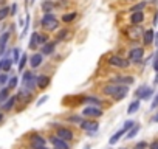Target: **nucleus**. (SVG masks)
<instances>
[{"label":"nucleus","mask_w":158,"mask_h":149,"mask_svg":"<svg viewBox=\"0 0 158 149\" xmlns=\"http://www.w3.org/2000/svg\"><path fill=\"white\" fill-rule=\"evenodd\" d=\"M133 126H135V123H133V121H126V123H124V126H123L120 130H118L116 134H113V135H112V138L109 140V143H110V144H115V143H118V140H120L124 134H127V132H129L132 127H133Z\"/></svg>","instance_id":"1"},{"label":"nucleus","mask_w":158,"mask_h":149,"mask_svg":"<svg viewBox=\"0 0 158 149\" xmlns=\"http://www.w3.org/2000/svg\"><path fill=\"white\" fill-rule=\"evenodd\" d=\"M58 25H59V22H58V19H56V16L54 14H45L44 16V19H42V26L45 30H56L58 28Z\"/></svg>","instance_id":"2"},{"label":"nucleus","mask_w":158,"mask_h":149,"mask_svg":"<svg viewBox=\"0 0 158 149\" xmlns=\"http://www.w3.org/2000/svg\"><path fill=\"white\" fill-rule=\"evenodd\" d=\"M82 115L87 117V118H96V117H101L102 115V110L96 106H87L85 109L82 110Z\"/></svg>","instance_id":"3"},{"label":"nucleus","mask_w":158,"mask_h":149,"mask_svg":"<svg viewBox=\"0 0 158 149\" xmlns=\"http://www.w3.org/2000/svg\"><path fill=\"white\" fill-rule=\"evenodd\" d=\"M109 64L113 65V67H118V69H126V67L129 65V61L123 59L120 56H110L109 58Z\"/></svg>","instance_id":"4"},{"label":"nucleus","mask_w":158,"mask_h":149,"mask_svg":"<svg viewBox=\"0 0 158 149\" xmlns=\"http://www.w3.org/2000/svg\"><path fill=\"white\" fill-rule=\"evenodd\" d=\"M47 37L44 34H39V33H33L31 34V40H30V48H36L37 45H42L45 44Z\"/></svg>","instance_id":"5"},{"label":"nucleus","mask_w":158,"mask_h":149,"mask_svg":"<svg viewBox=\"0 0 158 149\" xmlns=\"http://www.w3.org/2000/svg\"><path fill=\"white\" fill-rule=\"evenodd\" d=\"M143 55H144V50L143 48L130 50V53H129V62H140L143 59Z\"/></svg>","instance_id":"6"},{"label":"nucleus","mask_w":158,"mask_h":149,"mask_svg":"<svg viewBox=\"0 0 158 149\" xmlns=\"http://www.w3.org/2000/svg\"><path fill=\"white\" fill-rule=\"evenodd\" d=\"M98 127H99V124L96 123V121L85 120V121H82V123H81V129L87 130L88 134H93V132H96V130H98Z\"/></svg>","instance_id":"7"},{"label":"nucleus","mask_w":158,"mask_h":149,"mask_svg":"<svg viewBox=\"0 0 158 149\" xmlns=\"http://www.w3.org/2000/svg\"><path fill=\"white\" fill-rule=\"evenodd\" d=\"M50 141H51V144L54 146V149H70V144H68V141H64L62 138H59L58 135L56 137H51L50 138Z\"/></svg>","instance_id":"8"},{"label":"nucleus","mask_w":158,"mask_h":149,"mask_svg":"<svg viewBox=\"0 0 158 149\" xmlns=\"http://www.w3.org/2000/svg\"><path fill=\"white\" fill-rule=\"evenodd\" d=\"M112 83L116 86H129V84L133 83V78L132 76H115L112 79Z\"/></svg>","instance_id":"9"},{"label":"nucleus","mask_w":158,"mask_h":149,"mask_svg":"<svg viewBox=\"0 0 158 149\" xmlns=\"http://www.w3.org/2000/svg\"><path fill=\"white\" fill-rule=\"evenodd\" d=\"M150 95H152V89H149V87H146V86L140 87V89L135 92V97H138V98H141V100L150 98Z\"/></svg>","instance_id":"10"},{"label":"nucleus","mask_w":158,"mask_h":149,"mask_svg":"<svg viewBox=\"0 0 158 149\" xmlns=\"http://www.w3.org/2000/svg\"><path fill=\"white\" fill-rule=\"evenodd\" d=\"M58 137L62 138L64 141H70V140H73V132L70 129H67V127H61L58 130Z\"/></svg>","instance_id":"11"},{"label":"nucleus","mask_w":158,"mask_h":149,"mask_svg":"<svg viewBox=\"0 0 158 149\" xmlns=\"http://www.w3.org/2000/svg\"><path fill=\"white\" fill-rule=\"evenodd\" d=\"M31 146H33V149H42V147H45V140L41 135H34L31 138Z\"/></svg>","instance_id":"12"},{"label":"nucleus","mask_w":158,"mask_h":149,"mask_svg":"<svg viewBox=\"0 0 158 149\" xmlns=\"http://www.w3.org/2000/svg\"><path fill=\"white\" fill-rule=\"evenodd\" d=\"M129 93V87L127 86H120V90L116 92V95H115V101H121L123 98H126V95Z\"/></svg>","instance_id":"13"},{"label":"nucleus","mask_w":158,"mask_h":149,"mask_svg":"<svg viewBox=\"0 0 158 149\" xmlns=\"http://www.w3.org/2000/svg\"><path fill=\"white\" fill-rule=\"evenodd\" d=\"M118 90H120V86H116V84H110V86L104 87V93L109 95V97H115Z\"/></svg>","instance_id":"14"},{"label":"nucleus","mask_w":158,"mask_h":149,"mask_svg":"<svg viewBox=\"0 0 158 149\" xmlns=\"http://www.w3.org/2000/svg\"><path fill=\"white\" fill-rule=\"evenodd\" d=\"M48 84H50V78L48 76H39V78H36V86L39 89H45Z\"/></svg>","instance_id":"15"},{"label":"nucleus","mask_w":158,"mask_h":149,"mask_svg":"<svg viewBox=\"0 0 158 149\" xmlns=\"http://www.w3.org/2000/svg\"><path fill=\"white\" fill-rule=\"evenodd\" d=\"M30 64H31V67H39L42 64V55H39V53H34V55L30 58Z\"/></svg>","instance_id":"16"},{"label":"nucleus","mask_w":158,"mask_h":149,"mask_svg":"<svg viewBox=\"0 0 158 149\" xmlns=\"http://www.w3.org/2000/svg\"><path fill=\"white\" fill-rule=\"evenodd\" d=\"M132 23L137 25V23H141L144 20V14H143V11H138V12H132Z\"/></svg>","instance_id":"17"},{"label":"nucleus","mask_w":158,"mask_h":149,"mask_svg":"<svg viewBox=\"0 0 158 149\" xmlns=\"http://www.w3.org/2000/svg\"><path fill=\"white\" fill-rule=\"evenodd\" d=\"M8 39H9V33H3L2 36H0V55L5 51V47H6Z\"/></svg>","instance_id":"18"},{"label":"nucleus","mask_w":158,"mask_h":149,"mask_svg":"<svg viewBox=\"0 0 158 149\" xmlns=\"http://www.w3.org/2000/svg\"><path fill=\"white\" fill-rule=\"evenodd\" d=\"M152 42H153V31L152 30H147L146 33H144V44L149 45Z\"/></svg>","instance_id":"19"},{"label":"nucleus","mask_w":158,"mask_h":149,"mask_svg":"<svg viewBox=\"0 0 158 149\" xmlns=\"http://www.w3.org/2000/svg\"><path fill=\"white\" fill-rule=\"evenodd\" d=\"M54 51V44H45L44 47H42V53L44 55H51V53Z\"/></svg>","instance_id":"20"},{"label":"nucleus","mask_w":158,"mask_h":149,"mask_svg":"<svg viewBox=\"0 0 158 149\" xmlns=\"http://www.w3.org/2000/svg\"><path fill=\"white\" fill-rule=\"evenodd\" d=\"M138 132H140V124H135L133 127H132V129H130V130L126 134V135H127L126 138H133V137H135V135H137Z\"/></svg>","instance_id":"21"},{"label":"nucleus","mask_w":158,"mask_h":149,"mask_svg":"<svg viewBox=\"0 0 158 149\" xmlns=\"http://www.w3.org/2000/svg\"><path fill=\"white\" fill-rule=\"evenodd\" d=\"M140 109V101L137 100V101H133L130 106H129V109H127V113H135L137 110Z\"/></svg>","instance_id":"22"},{"label":"nucleus","mask_w":158,"mask_h":149,"mask_svg":"<svg viewBox=\"0 0 158 149\" xmlns=\"http://www.w3.org/2000/svg\"><path fill=\"white\" fill-rule=\"evenodd\" d=\"M9 98V89H3L2 92H0V104L5 103V100Z\"/></svg>","instance_id":"23"},{"label":"nucleus","mask_w":158,"mask_h":149,"mask_svg":"<svg viewBox=\"0 0 158 149\" xmlns=\"http://www.w3.org/2000/svg\"><path fill=\"white\" fill-rule=\"evenodd\" d=\"M14 103H16V98H14V97H12V98H8V103L3 104V109H5V110H9L11 107L14 106Z\"/></svg>","instance_id":"24"},{"label":"nucleus","mask_w":158,"mask_h":149,"mask_svg":"<svg viewBox=\"0 0 158 149\" xmlns=\"http://www.w3.org/2000/svg\"><path fill=\"white\" fill-rule=\"evenodd\" d=\"M26 61H28V56H26V55H22V58L19 59V70H20V72L23 70V67H25Z\"/></svg>","instance_id":"25"},{"label":"nucleus","mask_w":158,"mask_h":149,"mask_svg":"<svg viewBox=\"0 0 158 149\" xmlns=\"http://www.w3.org/2000/svg\"><path fill=\"white\" fill-rule=\"evenodd\" d=\"M8 14H9V8H6V6L0 8V20H3Z\"/></svg>","instance_id":"26"},{"label":"nucleus","mask_w":158,"mask_h":149,"mask_svg":"<svg viewBox=\"0 0 158 149\" xmlns=\"http://www.w3.org/2000/svg\"><path fill=\"white\" fill-rule=\"evenodd\" d=\"M68 121H70V123H77V124H81V123H82V118L77 117V115H71V117H68Z\"/></svg>","instance_id":"27"},{"label":"nucleus","mask_w":158,"mask_h":149,"mask_svg":"<svg viewBox=\"0 0 158 149\" xmlns=\"http://www.w3.org/2000/svg\"><path fill=\"white\" fill-rule=\"evenodd\" d=\"M42 9L47 12V14H50V12H51V9H53V3H50V2H45V3L42 5Z\"/></svg>","instance_id":"28"},{"label":"nucleus","mask_w":158,"mask_h":149,"mask_svg":"<svg viewBox=\"0 0 158 149\" xmlns=\"http://www.w3.org/2000/svg\"><path fill=\"white\" fill-rule=\"evenodd\" d=\"M74 17H76V12H70V14H65V16L62 17V20H64V22H71Z\"/></svg>","instance_id":"29"},{"label":"nucleus","mask_w":158,"mask_h":149,"mask_svg":"<svg viewBox=\"0 0 158 149\" xmlns=\"http://www.w3.org/2000/svg\"><path fill=\"white\" fill-rule=\"evenodd\" d=\"M2 69H3L5 72H8V70L11 69V61H9V59H5V61H2Z\"/></svg>","instance_id":"30"},{"label":"nucleus","mask_w":158,"mask_h":149,"mask_svg":"<svg viewBox=\"0 0 158 149\" xmlns=\"http://www.w3.org/2000/svg\"><path fill=\"white\" fill-rule=\"evenodd\" d=\"M144 6H146V3H144V2H141V3H138V5H135V6H133V8H132L130 11H132V12H138V11H141V9H143Z\"/></svg>","instance_id":"31"},{"label":"nucleus","mask_w":158,"mask_h":149,"mask_svg":"<svg viewBox=\"0 0 158 149\" xmlns=\"http://www.w3.org/2000/svg\"><path fill=\"white\" fill-rule=\"evenodd\" d=\"M16 86H17V78L12 76V78L9 79V83H8V89H14Z\"/></svg>","instance_id":"32"},{"label":"nucleus","mask_w":158,"mask_h":149,"mask_svg":"<svg viewBox=\"0 0 158 149\" xmlns=\"http://www.w3.org/2000/svg\"><path fill=\"white\" fill-rule=\"evenodd\" d=\"M85 100H87V103H91V104H95V106H99V104H101V101L96 100V98H93V97H88V98H85Z\"/></svg>","instance_id":"33"},{"label":"nucleus","mask_w":158,"mask_h":149,"mask_svg":"<svg viewBox=\"0 0 158 149\" xmlns=\"http://www.w3.org/2000/svg\"><path fill=\"white\" fill-rule=\"evenodd\" d=\"M153 69L158 72V50H156V55H155V59H153Z\"/></svg>","instance_id":"34"},{"label":"nucleus","mask_w":158,"mask_h":149,"mask_svg":"<svg viewBox=\"0 0 158 149\" xmlns=\"http://www.w3.org/2000/svg\"><path fill=\"white\" fill-rule=\"evenodd\" d=\"M8 81V75H0V84H5Z\"/></svg>","instance_id":"35"},{"label":"nucleus","mask_w":158,"mask_h":149,"mask_svg":"<svg viewBox=\"0 0 158 149\" xmlns=\"http://www.w3.org/2000/svg\"><path fill=\"white\" fill-rule=\"evenodd\" d=\"M147 144L146 143H144V141H141V143H138L137 146H135V149H144V147H146Z\"/></svg>","instance_id":"36"},{"label":"nucleus","mask_w":158,"mask_h":149,"mask_svg":"<svg viewBox=\"0 0 158 149\" xmlns=\"http://www.w3.org/2000/svg\"><path fill=\"white\" fill-rule=\"evenodd\" d=\"M149 147H150V149H158V140H155V141H152Z\"/></svg>","instance_id":"37"},{"label":"nucleus","mask_w":158,"mask_h":149,"mask_svg":"<svg viewBox=\"0 0 158 149\" xmlns=\"http://www.w3.org/2000/svg\"><path fill=\"white\" fill-rule=\"evenodd\" d=\"M156 106H158V95H156V97H155V100L152 101V106H150V107H152V109H155Z\"/></svg>","instance_id":"38"},{"label":"nucleus","mask_w":158,"mask_h":149,"mask_svg":"<svg viewBox=\"0 0 158 149\" xmlns=\"http://www.w3.org/2000/svg\"><path fill=\"white\" fill-rule=\"evenodd\" d=\"M47 100H48V97H42V98H41V101H39V103H37V106H41V104H44V103H45Z\"/></svg>","instance_id":"39"},{"label":"nucleus","mask_w":158,"mask_h":149,"mask_svg":"<svg viewBox=\"0 0 158 149\" xmlns=\"http://www.w3.org/2000/svg\"><path fill=\"white\" fill-rule=\"evenodd\" d=\"M16 9H17V6H16V5H12V8H9V11H11L9 14H16Z\"/></svg>","instance_id":"40"},{"label":"nucleus","mask_w":158,"mask_h":149,"mask_svg":"<svg viewBox=\"0 0 158 149\" xmlns=\"http://www.w3.org/2000/svg\"><path fill=\"white\" fill-rule=\"evenodd\" d=\"M14 59H16V61L19 59V48H16V50H14Z\"/></svg>","instance_id":"41"},{"label":"nucleus","mask_w":158,"mask_h":149,"mask_svg":"<svg viewBox=\"0 0 158 149\" xmlns=\"http://www.w3.org/2000/svg\"><path fill=\"white\" fill-rule=\"evenodd\" d=\"M64 36H67V31H62V33H59V39H64Z\"/></svg>","instance_id":"42"},{"label":"nucleus","mask_w":158,"mask_h":149,"mask_svg":"<svg viewBox=\"0 0 158 149\" xmlns=\"http://www.w3.org/2000/svg\"><path fill=\"white\" fill-rule=\"evenodd\" d=\"M2 121H3V115H2V113H0V123H2Z\"/></svg>","instance_id":"43"},{"label":"nucleus","mask_w":158,"mask_h":149,"mask_svg":"<svg viewBox=\"0 0 158 149\" xmlns=\"http://www.w3.org/2000/svg\"><path fill=\"white\" fill-rule=\"evenodd\" d=\"M155 121H158V115H156V117H155Z\"/></svg>","instance_id":"44"},{"label":"nucleus","mask_w":158,"mask_h":149,"mask_svg":"<svg viewBox=\"0 0 158 149\" xmlns=\"http://www.w3.org/2000/svg\"><path fill=\"white\" fill-rule=\"evenodd\" d=\"M0 69H2V62H0Z\"/></svg>","instance_id":"45"}]
</instances>
